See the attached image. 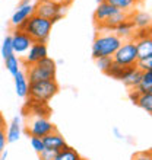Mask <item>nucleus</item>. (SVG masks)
I'll return each instance as SVG.
<instances>
[{"label":"nucleus","instance_id":"nucleus-17","mask_svg":"<svg viewBox=\"0 0 152 160\" xmlns=\"http://www.w3.org/2000/svg\"><path fill=\"white\" fill-rule=\"evenodd\" d=\"M135 44H136V50H138L139 60L152 57V35L145 37V38H140V39H135Z\"/></svg>","mask_w":152,"mask_h":160},{"label":"nucleus","instance_id":"nucleus-9","mask_svg":"<svg viewBox=\"0 0 152 160\" xmlns=\"http://www.w3.org/2000/svg\"><path fill=\"white\" fill-rule=\"evenodd\" d=\"M46 57H48V50H47V45L42 44V42H34L32 45L30 47V50L25 52L24 58H22V64L24 67H30L32 64L40 63L41 60H44Z\"/></svg>","mask_w":152,"mask_h":160},{"label":"nucleus","instance_id":"nucleus-23","mask_svg":"<svg viewBox=\"0 0 152 160\" xmlns=\"http://www.w3.org/2000/svg\"><path fill=\"white\" fill-rule=\"evenodd\" d=\"M4 67H6V70H8L12 76H15V74L21 70V60H19V57H16V54L8 57V58L4 60Z\"/></svg>","mask_w":152,"mask_h":160},{"label":"nucleus","instance_id":"nucleus-21","mask_svg":"<svg viewBox=\"0 0 152 160\" xmlns=\"http://www.w3.org/2000/svg\"><path fill=\"white\" fill-rule=\"evenodd\" d=\"M129 66H122V64H118V63H114L111 64V67L107 70V76H110L111 79H116V80H122L123 77L126 76V73L129 72Z\"/></svg>","mask_w":152,"mask_h":160},{"label":"nucleus","instance_id":"nucleus-8","mask_svg":"<svg viewBox=\"0 0 152 160\" xmlns=\"http://www.w3.org/2000/svg\"><path fill=\"white\" fill-rule=\"evenodd\" d=\"M35 13V4H32L31 0H22L18 4L16 10L13 12L10 18V25L13 29H19L28 19Z\"/></svg>","mask_w":152,"mask_h":160},{"label":"nucleus","instance_id":"nucleus-20","mask_svg":"<svg viewBox=\"0 0 152 160\" xmlns=\"http://www.w3.org/2000/svg\"><path fill=\"white\" fill-rule=\"evenodd\" d=\"M140 0H107V3H110L111 6H114L118 10H123L126 13H132L135 12V9L138 6Z\"/></svg>","mask_w":152,"mask_h":160},{"label":"nucleus","instance_id":"nucleus-29","mask_svg":"<svg viewBox=\"0 0 152 160\" xmlns=\"http://www.w3.org/2000/svg\"><path fill=\"white\" fill-rule=\"evenodd\" d=\"M136 67L139 68L140 72H148V70H151L152 68V57H148V58H144V60H138Z\"/></svg>","mask_w":152,"mask_h":160},{"label":"nucleus","instance_id":"nucleus-2","mask_svg":"<svg viewBox=\"0 0 152 160\" xmlns=\"http://www.w3.org/2000/svg\"><path fill=\"white\" fill-rule=\"evenodd\" d=\"M51 28H53V23L48 19H44V18L38 16V15L34 13L19 29L24 31L32 39V42H42V44H46L48 37H50Z\"/></svg>","mask_w":152,"mask_h":160},{"label":"nucleus","instance_id":"nucleus-7","mask_svg":"<svg viewBox=\"0 0 152 160\" xmlns=\"http://www.w3.org/2000/svg\"><path fill=\"white\" fill-rule=\"evenodd\" d=\"M64 12H66L64 6L48 2V0H38V3L35 4V15L48 19L53 25L63 18Z\"/></svg>","mask_w":152,"mask_h":160},{"label":"nucleus","instance_id":"nucleus-39","mask_svg":"<svg viewBox=\"0 0 152 160\" xmlns=\"http://www.w3.org/2000/svg\"><path fill=\"white\" fill-rule=\"evenodd\" d=\"M80 160H84V159H80Z\"/></svg>","mask_w":152,"mask_h":160},{"label":"nucleus","instance_id":"nucleus-33","mask_svg":"<svg viewBox=\"0 0 152 160\" xmlns=\"http://www.w3.org/2000/svg\"><path fill=\"white\" fill-rule=\"evenodd\" d=\"M48 2H53V3L62 4V6H64V8H68V6H70V4H72L73 0H48Z\"/></svg>","mask_w":152,"mask_h":160},{"label":"nucleus","instance_id":"nucleus-26","mask_svg":"<svg viewBox=\"0 0 152 160\" xmlns=\"http://www.w3.org/2000/svg\"><path fill=\"white\" fill-rule=\"evenodd\" d=\"M15 52H13V47H12V37L6 35L3 39V44H2V57L6 60L8 57H10Z\"/></svg>","mask_w":152,"mask_h":160},{"label":"nucleus","instance_id":"nucleus-10","mask_svg":"<svg viewBox=\"0 0 152 160\" xmlns=\"http://www.w3.org/2000/svg\"><path fill=\"white\" fill-rule=\"evenodd\" d=\"M12 37V47H13V52L19 55H25V52L30 50V47L34 44L32 39L21 29H15Z\"/></svg>","mask_w":152,"mask_h":160},{"label":"nucleus","instance_id":"nucleus-38","mask_svg":"<svg viewBox=\"0 0 152 160\" xmlns=\"http://www.w3.org/2000/svg\"><path fill=\"white\" fill-rule=\"evenodd\" d=\"M18 2H22V0H18Z\"/></svg>","mask_w":152,"mask_h":160},{"label":"nucleus","instance_id":"nucleus-12","mask_svg":"<svg viewBox=\"0 0 152 160\" xmlns=\"http://www.w3.org/2000/svg\"><path fill=\"white\" fill-rule=\"evenodd\" d=\"M130 15L132 13H126V12H123V10H117V12L114 13L113 16L108 18L104 23L98 25V29H100V32H113V31L116 29V26L120 25L123 21L129 19Z\"/></svg>","mask_w":152,"mask_h":160},{"label":"nucleus","instance_id":"nucleus-32","mask_svg":"<svg viewBox=\"0 0 152 160\" xmlns=\"http://www.w3.org/2000/svg\"><path fill=\"white\" fill-rule=\"evenodd\" d=\"M56 154H57L56 152H51V150H47L46 148V150L40 154V160H54Z\"/></svg>","mask_w":152,"mask_h":160},{"label":"nucleus","instance_id":"nucleus-5","mask_svg":"<svg viewBox=\"0 0 152 160\" xmlns=\"http://www.w3.org/2000/svg\"><path fill=\"white\" fill-rule=\"evenodd\" d=\"M56 131V125L47 117H34V115H28V121H26V134L30 137H46Z\"/></svg>","mask_w":152,"mask_h":160},{"label":"nucleus","instance_id":"nucleus-30","mask_svg":"<svg viewBox=\"0 0 152 160\" xmlns=\"http://www.w3.org/2000/svg\"><path fill=\"white\" fill-rule=\"evenodd\" d=\"M6 144H8V140H6V130H4V127H0V154L4 152Z\"/></svg>","mask_w":152,"mask_h":160},{"label":"nucleus","instance_id":"nucleus-15","mask_svg":"<svg viewBox=\"0 0 152 160\" xmlns=\"http://www.w3.org/2000/svg\"><path fill=\"white\" fill-rule=\"evenodd\" d=\"M15 79V92L19 98H28V92H30V80L26 77L25 72H19L13 76Z\"/></svg>","mask_w":152,"mask_h":160},{"label":"nucleus","instance_id":"nucleus-31","mask_svg":"<svg viewBox=\"0 0 152 160\" xmlns=\"http://www.w3.org/2000/svg\"><path fill=\"white\" fill-rule=\"evenodd\" d=\"M132 160H152V153L151 150L149 152H139L136 154H133Z\"/></svg>","mask_w":152,"mask_h":160},{"label":"nucleus","instance_id":"nucleus-37","mask_svg":"<svg viewBox=\"0 0 152 160\" xmlns=\"http://www.w3.org/2000/svg\"><path fill=\"white\" fill-rule=\"evenodd\" d=\"M104 2H107V0H97V3H104Z\"/></svg>","mask_w":152,"mask_h":160},{"label":"nucleus","instance_id":"nucleus-40","mask_svg":"<svg viewBox=\"0 0 152 160\" xmlns=\"http://www.w3.org/2000/svg\"><path fill=\"white\" fill-rule=\"evenodd\" d=\"M151 153H152V150H151Z\"/></svg>","mask_w":152,"mask_h":160},{"label":"nucleus","instance_id":"nucleus-16","mask_svg":"<svg viewBox=\"0 0 152 160\" xmlns=\"http://www.w3.org/2000/svg\"><path fill=\"white\" fill-rule=\"evenodd\" d=\"M135 31H136L135 25H133L132 19L129 18V19H126V21H123L120 25L116 26V29H114L113 32L117 35V37H120L123 41H127V39H133Z\"/></svg>","mask_w":152,"mask_h":160},{"label":"nucleus","instance_id":"nucleus-14","mask_svg":"<svg viewBox=\"0 0 152 160\" xmlns=\"http://www.w3.org/2000/svg\"><path fill=\"white\" fill-rule=\"evenodd\" d=\"M142 74H144V72H140L136 66H133V67L129 68V72L126 73V76L123 77L120 82H123V84H124L126 88L132 89V90H136V89H138V86L140 84Z\"/></svg>","mask_w":152,"mask_h":160},{"label":"nucleus","instance_id":"nucleus-18","mask_svg":"<svg viewBox=\"0 0 152 160\" xmlns=\"http://www.w3.org/2000/svg\"><path fill=\"white\" fill-rule=\"evenodd\" d=\"M130 19L136 29H146L152 26V16L146 12H132Z\"/></svg>","mask_w":152,"mask_h":160},{"label":"nucleus","instance_id":"nucleus-28","mask_svg":"<svg viewBox=\"0 0 152 160\" xmlns=\"http://www.w3.org/2000/svg\"><path fill=\"white\" fill-rule=\"evenodd\" d=\"M30 143H31V147L34 148L38 154H41L46 150V146H44V141H42L41 137H30Z\"/></svg>","mask_w":152,"mask_h":160},{"label":"nucleus","instance_id":"nucleus-1","mask_svg":"<svg viewBox=\"0 0 152 160\" xmlns=\"http://www.w3.org/2000/svg\"><path fill=\"white\" fill-rule=\"evenodd\" d=\"M122 44L123 39L114 32H100L92 42V57L95 60L100 57H113Z\"/></svg>","mask_w":152,"mask_h":160},{"label":"nucleus","instance_id":"nucleus-19","mask_svg":"<svg viewBox=\"0 0 152 160\" xmlns=\"http://www.w3.org/2000/svg\"><path fill=\"white\" fill-rule=\"evenodd\" d=\"M21 134H22L21 118L15 117L10 121V124L8 127V131H6V140H8V143H16L18 140L21 138Z\"/></svg>","mask_w":152,"mask_h":160},{"label":"nucleus","instance_id":"nucleus-11","mask_svg":"<svg viewBox=\"0 0 152 160\" xmlns=\"http://www.w3.org/2000/svg\"><path fill=\"white\" fill-rule=\"evenodd\" d=\"M42 141H44V146H46L47 150H51V152L56 153L62 152L63 148L68 147V143H66L64 137L57 130L50 132V134H47L46 137H42Z\"/></svg>","mask_w":152,"mask_h":160},{"label":"nucleus","instance_id":"nucleus-25","mask_svg":"<svg viewBox=\"0 0 152 160\" xmlns=\"http://www.w3.org/2000/svg\"><path fill=\"white\" fill-rule=\"evenodd\" d=\"M135 105L152 115V93H140Z\"/></svg>","mask_w":152,"mask_h":160},{"label":"nucleus","instance_id":"nucleus-22","mask_svg":"<svg viewBox=\"0 0 152 160\" xmlns=\"http://www.w3.org/2000/svg\"><path fill=\"white\" fill-rule=\"evenodd\" d=\"M139 93H152V68L148 72H144L140 84L136 89Z\"/></svg>","mask_w":152,"mask_h":160},{"label":"nucleus","instance_id":"nucleus-41","mask_svg":"<svg viewBox=\"0 0 152 160\" xmlns=\"http://www.w3.org/2000/svg\"><path fill=\"white\" fill-rule=\"evenodd\" d=\"M151 28H152V26H151Z\"/></svg>","mask_w":152,"mask_h":160},{"label":"nucleus","instance_id":"nucleus-13","mask_svg":"<svg viewBox=\"0 0 152 160\" xmlns=\"http://www.w3.org/2000/svg\"><path fill=\"white\" fill-rule=\"evenodd\" d=\"M117 10L118 9H116L114 6H111L110 3H107V2H104V3H98L97 9H95V12H94V21H95L97 26L101 25V23H104V22H106L110 16H113Z\"/></svg>","mask_w":152,"mask_h":160},{"label":"nucleus","instance_id":"nucleus-24","mask_svg":"<svg viewBox=\"0 0 152 160\" xmlns=\"http://www.w3.org/2000/svg\"><path fill=\"white\" fill-rule=\"evenodd\" d=\"M80 159L82 157L79 156V153L76 152L75 148L70 147V146H68L62 152H59L54 157V160H80Z\"/></svg>","mask_w":152,"mask_h":160},{"label":"nucleus","instance_id":"nucleus-3","mask_svg":"<svg viewBox=\"0 0 152 160\" xmlns=\"http://www.w3.org/2000/svg\"><path fill=\"white\" fill-rule=\"evenodd\" d=\"M56 73H57V63L51 57H46L40 63L26 67L25 74L30 83H34L41 80H56Z\"/></svg>","mask_w":152,"mask_h":160},{"label":"nucleus","instance_id":"nucleus-4","mask_svg":"<svg viewBox=\"0 0 152 160\" xmlns=\"http://www.w3.org/2000/svg\"><path fill=\"white\" fill-rule=\"evenodd\" d=\"M59 90L60 86L56 80H41V82L30 83L28 96H30V101L47 103L59 93Z\"/></svg>","mask_w":152,"mask_h":160},{"label":"nucleus","instance_id":"nucleus-35","mask_svg":"<svg viewBox=\"0 0 152 160\" xmlns=\"http://www.w3.org/2000/svg\"><path fill=\"white\" fill-rule=\"evenodd\" d=\"M6 125V121H4V117H3V114L0 112V127H4Z\"/></svg>","mask_w":152,"mask_h":160},{"label":"nucleus","instance_id":"nucleus-34","mask_svg":"<svg viewBox=\"0 0 152 160\" xmlns=\"http://www.w3.org/2000/svg\"><path fill=\"white\" fill-rule=\"evenodd\" d=\"M113 132H114V135H116V138H118V140L126 138V137L123 135V132H120V130H118L117 127H114V128H113Z\"/></svg>","mask_w":152,"mask_h":160},{"label":"nucleus","instance_id":"nucleus-36","mask_svg":"<svg viewBox=\"0 0 152 160\" xmlns=\"http://www.w3.org/2000/svg\"><path fill=\"white\" fill-rule=\"evenodd\" d=\"M6 157H8V150H4V152L0 154V160H6Z\"/></svg>","mask_w":152,"mask_h":160},{"label":"nucleus","instance_id":"nucleus-27","mask_svg":"<svg viewBox=\"0 0 152 160\" xmlns=\"http://www.w3.org/2000/svg\"><path fill=\"white\" fill-rule=\"evenodd\" d=\"M113 57H100V58L95 60V63H97V67L101 70L102 73H107V70L111 67V64H113Z\"/></svg>","mask_w":152,"mask_h":160},{"label":"nucleus","instance_id":"nucleus-6","mask_svg":"<svg viewBox=\"0 0 152 160\" xmlns=\"http://www.w3.org/2000/svg\"><path fill=\"white\" fill-rule=\"evenodd\" d=\"M113 60H114V63H118V64H122V66H129V67L136 66L139 57H138V50H136L135 39L123 41L120 48L113 55Z\"/></svg>","mask_w":152,"mask_h":160}]
</instances>
